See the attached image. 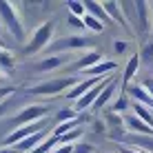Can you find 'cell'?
I'll return each instance as SVG.
<instances>
[{
  "label": "cell",
  "mask_w": 153,
  "mask_h": 153,
  "mask_svg": "<svg viewBox=\"0 0 153 153\" xmlns=\"http://www.w3.org/2000/svg\"><path fill=\"white\" fill-rule=\"evenodd\" d=\"M0 49H7V51H9V47H7V45H4V40H2V36H0Z\"/></svg>",
  "instance_id": "36"
},
{
  "label": "cell",
  "mask_w": 153,
  "mask_h": 153,
  "mask_svg": "<svg viewBox=\"0 0 153 153\" xmlns=\"http://www.w3.org/2000/svg\"><path fill=\"white\" fill-rule=\"evenodd\" d=\"M82 135H84V126H80V129H76V131H69V133H65V135H60V138H58V144H78Z\"/></svg>",
  "instance_id": "22"
},
{
  "label": "cell",
  "mask_w": 153,
  "mask_h": 153,
  "mask_svg": "<svg viewBox=\"0 0 153 153\" xmlns=\"http://www.w3.org/2000/svg\"><path fill=\"white\" fill-rule=\"evenodd\" d=\"M16 93H18L16 87H0V102L7 100V98H11V96H16Z\"/></svg>",
  "instance_id": "27"
},
{
  "label": "cell",
  "mask_w": 153,
  "mask_h": 153,
  "mask_svg": "<svg viewBox=\"0 0 153 153\" xmlns=\"http://www.w3.org/2000/svg\"><path fill=\"white\" fill-rule=\"evenodd\" d=\"M2 80H4V76H2V73H0V82H2Z\"/></svg>",
  "instance_id": "37"
},
{
  "label": "cell",
  "mask_w": 153,
  "mask_h": 153,
  "mask_svg": "<svg viewBox=\"0 0 153 153\" xmlns=\"http://www.w3.org/2000/svg\"><path fill=\"white\" fill-rule=\"evenodd\" d=\"M51 124H53V122H49V118H47V120H40V122H31V124H25V126H16L11 133L4 135L2 149H13V146L20 144L22 140H27V138H31V135L40 133V131H45L47 126H51Z\"/></svg>",
  "instance_id": "3"
},
{
  "label": "cell",
  "mask_w": 153,
  "mask_h": 153,
  "mask_svg": "<svg viewBox=\"0 0 153 153\" xmlns=\"http://www.w3.org/2000/svg\"><path fill=\"white\" fill-rule=\"evenodd\" d=\"M151 7H153V4H151Z\"/></svg>",
  "instance_id": "38"
},
{
  "label": "cell",
  "mask_w": 153,
  "mask_h": 153,
  "mask_svg": "<svg viewBox=\"0 0 153 153\" xmlns=\"http://www.w3.org/2000/svg\"><path fill=\"white\" fill-rule=\"evenodd\" d=\"M78 115H80V113H78L76 109H62V111L56 115L53 124H62V122H69V120H76Z\"/></svg>",
  "instance_id": "23"
},
{
  "label": "cell",
  "mask_w": 153,
  "mask_h": 153,
  "mask_svg": "<svg viewBox=\"0 0 153 153\" xmlns=\"http://www.w3.org/2000/svg\"><path fill=\"white\" fill-rule=\"evenodd\" d=\"M67 7H69V13L76 16V18H82V16L87 13V7H84V2H78V0H71Z\"/></svg>",
  "instance_id": "24"
},
{
  "label": "cell",
  "mask_w": 153,
  "mask_h": 153,
  "mask_svg": "<svg viewBox=\"0 0 153 153\" xmlns=\"http://www.w3.org/2000/svg\"><path fill=\"white\" fill-rule=\"evenodd\" d=\"M140 60H144V62L153 60V42H149V45H144V49L140 51Z\"/></svg>",
  "instance_id": "26"
},
{
  "label": "cell",
  "mask_w": 153,
  "mask_h": 153,
  "mask_svg": "<svg viewBox=\"0 0 153 153\" xmlns=\"http://www.w3.org/2000/svg\"><path fill=\"white\" fill-rule=\"evenodd\" d=\"M82 22H84V29H87L89 33H102V31H104V25L100 22L98 18L89 16V13H84V16H82Z\"/></svg>",
  "instance_id": "21"
},
{
  "label": "cell",
  "mask_w": 153,
  "mask_h": 153,
  "mask_svg": "<svg viewBox=\"0 0 153 153\" xmlns=\"http://www.w3.org/2000/svg\"><path fill=\"white\" fill-rule=\"evenodd\" d=\"M11 98H16V96H11ZM11 98H7V100H2V102H0V118L9 111V107H11Z\"/></svg>",
  "instance_id": "30"
},
{
  "label": "cell",
  "mask_w": 153,
  "mask_h": 153,
  "mask_svg": "<svg viewBox=\"0 0 153 153\" xmlns=\"http://www.w3.org/2000/svg\"><path fill=\"white\" fill-rule=\"evenodd\" d=\"M113 49H115V53H124V51L129 49V45L122 42V40H115V42H113Z\"/></svg>",
  "instance_id": "31"
},
{
  "label": "cell",
  "mask_w": 153,
  "mask_h": 153,
  "mask_svg": "<svg viewBox=\"0 0 153 153\" xmlns=\"http://www.w3.org/2000/svg\"><path fill=\"white\" fill-rule=\"evenodd\" d=\"M131 104H133V102H131V98L126 96V91H122V93H118L115 102L111 104V113H118V115H120V113H124Z\"/></svg>",
  "instance_id": "20"
},
{
  "label": "cell",
  "mask_w": 153,
  "mask_h": 153,
  "mask_svg": "<svg viewBox=\"0 0 153 153\" xmlns=\"http://www.w3.org/2000/svg\"><path fill=\"white\" fill-rule=\"evenodd\" d=\"M118 84H120V78L118 76H113L111 80L107 82V87L102 89V93L98 96V100L93 102V107H91V111H102L104 107H107L109 102H111V98L115 96V91H118Z\"/></svg>",
  "instance_id": "10"
},
{
  "label": "cell",
  "mask_w": 153,
  "mask_h": 153,
  "mask_svg": "<svg viewBox=\"0 0 153 153\" xmlns=\"http://www.w3.org/2000/svg\"><path fill=\"white\" fill-rule=\"evenodd\" d=\"M126 91V96H129L131 100H133V102H138V104H144L146 109H153V98L149 96V93H146V89L144 87H129V89H124Z\"/></svg>",
  "instance_id": "14"
},
{
  "label": "cell",
  "mask_w": 153,
  "mask_h": 153,
  "mask_svg": "<svg viewBox=\"0 0 153 153\" xmlns=\"http://www.w3.org/2000/svg\"><path fill=\"white\" fill-rule=\"evenodd\" d=\"M67 62V58L65 56H49V58H45V60L40 62L38 67H36V71H40V73H45V71H53L58 69V67H62Z\"/></svg>",
  "instance_id": "17"
},
{
  "label": "cell",
  "mask_w": 153,
  "mask_h": 153,
  "mask_svg": "<svg viewBox=\"0 0 153 153\" xmlns=\"http://www.w3.org/2000/svg\"><path fill=\"white\" fill-rule=\"evenodd\" d=\"M0 27L7 29L16 42L25 40V27H22V20H20V13H18V4L0 0Z\"/></svg>",
  "instance_id": "1"
},
{
  "label": "cell",
  "mask_w": 153,
  "mask_h": 153,
  "mask_svg": "<svg viewBox=\"0 0 153 153\" xmlns=\"http://www.w3.org/2000/svg\"><path fill=\"white\" fill-rule=\"evenodd\" d=\"M87 47H91V40L87 36H65V38L53 40L47 47V51H49V56H56L60 51H80V49H87Z\"/></svg>",
  "instance_id": "5"
},
{
  "label": "cell",
  "mask_w": 153,
  "mask_h": 153,
  "mask_svg": "<svg viewBox=\"0 0 153 153\" xmlns=\"http://www.w3.org/2000/svg\"><path fill=\"white\" fill-rule=\"evenodd\" d=\"M140 53H133L126 60V65H124V73H122V78H120V82H122V87L124 89H129L131 87V80L135 78V73H138V69H140Z\"/></svg>",
  "instance_id": "12"
},
{
  "label": "cell",
  "mask_w": 153,
  "mask_h": 153,
  "mask_svg": "<svg viewBox=\"0 0 153 153\" xmlns=\"http://www.w3.org/2000/svg\"><path fill=\"white\" fill-rule=\"evenodd\" d=\"M93 131H96V133H104V131H107V126H104L102 120H93Z\"/></svg>",
  "instance_id": "32"
},
{
  "label": "cell",
  "mask_w": 153,
  "mask_h": 153,
  "mask_svg": "<svg viewBox=\"0 0 153 153\" xmlns=\"http://www.w3.org/2000/svg\"><path fill=\"white\" fill-rule=\"evenodd\" d=\"M53 31H56V22L53 20H47V22L38 25L36 31H33V36H31V40L22 47V53L25 56H36V53H40L42 49H47V47L51 45Z\"/></svg>",
  "instance_id": "2"
},
{
  "label": "cell",
  "mask_w": 153,
  "mask_h": 153,
  "mask_svg": "<svg viewBox=\"0 0 153 153\" xmlns=\"http://www.w3.org/2000/svg\"><path fill=\"white\" fill-rule=\"evenodd\" d=\"M0 153H18L16 149H2V146H0Z\"/></svg>",
  "instance_id": "35"
},
{
  "label": "cell",
  "mask_w": 153,
  "mask_h": 153,
  "mask_svg": "<svg viewBox=\"0 0 153 153\" xmlns=\"http://www.w3.org/2000/svg\"><path fill=\"white\" fill-rule=\"evenodd\" d=\"M67 25H69L71 29H84L82 18H76V16H71V13H69V18H67Z\"/></svg>",
  "instance_id": "28"
},
{
  "label": "cell",
  "mask_w": 153,
  "mask_h": 153,
  "mask_svg": "<svg viewBox=\"0 0 153 153\" xmlns=\"http://www.w3.org/2000/svg\"><path fill=\"white\" fill-rule=\"evenodd\" d=\"M135 4V31L149 33L151 31V4L149 2H133Z\"/></svg>",
  "instance_id": "7"
},
{
  "label": "cell",
  "mask_w": 153,
  "mask_h": 153,
  "mask_svg": "<svg viewBox=\"0 0 153 153\" xmlns=\"http://www.w3.org/2000/svg\"><path fill=\"white\" fill-rule=\"evenodd\" d=\"M109 80H111V76H109L107 80H102V82L98 84V87H93L91 91H87V93H84V96H82V98H80V100H78V102H76V107H73V109H76L78 113H87L89 109L93 107V102H96V100H98V96H100V93H102V89L107 87V82H109Z\"/></svg>",
  "instance_id": "8"
},
{
  "label": "cell",
  "mask_w": 153,
  "mask_h": 153,
  "mask_svg": "<svg viewBox=\"0 0 153 153\" xmlns=\"http://www.w3.org/2000/svg\"><path fill=\"white\" fill-rule=\"evenodd\" d=\"M51 113L49 107H45V104H25L22 111L13 115V122L16 126H25V124H31V122H40V120H47Z\"/></svg>",
  "instance_id": "6"
},
{
  "label": "cell",
  "mask_w": 153,
  "mask_h": 153,
  "mask_svg": "<svg viewBox=\"0 0 153 153\" xmlns=\"http://www.w3.org/2000/svg\"><path fill=\"white\" fill-rule=\"evenodd\" d=\"M98 62H102V53H100V51H89V53H84L80 60L76 62V65H73V71L76 73H82V71H87V69H91V67H96Z\"/></svg>",
  "instance_id": "13"
},
{
  "label": "cell",
  "mask_w": 153,
  "mask_h": 153,
  "mask_svg": "<svg viewBox=\"0 0 153 153\" xmlns=\"http://www.w3.org/2000/svg\"><path fill=\"white\" fill-rule=\"evenodd\" d=\"M73 146L76 144H58L51 153H73Z\"/></svg>",
  "instance_id": "29"
},
{
  "label": "cell",
  "mask_w": 153,
  "mask_h": 153,
  "mask_svg": "<svg viewBox=\"0 0 153 153\" xmlns=\"http://www.w3.org/2000/svg\"><path fill=\"white\" fill-rule=\"evenodd\" d=\"M78 84L76 78H56V80H47V82H40V84H33V87L25 89V93L29 96H58V93L67 91V89H73Z\"/></svg>",
  "instance_id": "4"
},
{
  "label": "cell",
  "mask_w": 153,
  "mask_h": 153,
  "mask_svg": "<svg viewBox=\"0 0 153 153\" xmlns=\"http://www.w3.org/2000/svg\"><path fill=\"white\" fill-rule=\"evenodd\" d=\"M122 153H144V151H140V149H133V146H124Z\"/></svg>",
  "instance_id": "34"
},
{
  "label": "cell",
  "mask_w": 153,
  "mask_h": 153,
  "mask_svg": "<svg viewBox=\"0 0 153 153\" xmlns=\"http://www.w3.org/2000/svg\"><path fill=\"white\" fill-rule=\"evenodd\" d=\"M102 80H107V78H84V80H78V84L73 89L67 91V100H73V102H78L87 91H91L93 87H98Z\"/></svg>",
  "instance_id": "9"
},
{
  "label": "cell",
  "mask_w": 153,
  "mask_h": 153,
  "mask_svg": "<svg viewBox=\"0 0 153 153\" xmlns=\"http://www.w3.org/2000/svg\"><path fill=\"white\" fill-rule=\"evenodd\" d=\"M131 109H133V115H135V118H140L144 124L153 126V111H151V109H146L144 104H138V102L131 104Z\"/></svg>",
  "instance_id": "19"
},
{
  "label": "cell",
  "mask_w": 153,
  "mask_h": 153,
  "mask_svg": "<svg viewBox=\"0 0 153 153\" xmlns=\"http://www.w3.org/2000/svg\"><path fill=\"white\" fill-rule=\"evenodd\" d=\"M84 7H87V13L89 16H93V18H98L102 25H107L109 20V16H107V11H104V7H102V2H84Z\"/></svg>",
  "instance_id": "18"
},
{
  "label": "cell",
  "mask_w": 153,
  "mask_h": 153,
  "mask_svg": "<svg viewBox=\"0 0 153 153\" xmlns=\"http://www.w3.org/2000/svg\"><path fill=\"white\" fill-rule=\"evenodd\" d=\"M124 129H129L131 135H153V126L144 124L140 118H135L133 113L124 118Z\"/></svg>",
  "instance_id": "11"
},
{
  "label": "cell",
  "mask_w": 153,
  "mask_h": 153,
  "mask_svg": "<svg viewBox=\"0 0 153 153\" xmlns=\"http://www.w3.org/2000/svg\"><path fill=\"white\" fill-rule=\"evenodd\" d=\"M102 7H104V11H107V16L111 20H115L118 25H122V27L126 29V31H131V27H129V20L122 16V7H120L118 2H102Z\"/></svg>",
  "instance_id": "16"
},
{
  "label": "cell",
  "mask_w": 153,
  "mask_h": 153,
  "mask_svg": "<svg viewBox=\"0 0 153 153\" xmlns=\"http://www.w3.org/2000/svg\"><path fill=\"white\" fill-rule=\"evenodd\" d=\"M73 153H96V146L89 144V142H78L76 146H73Z\"/></svg>",
  "instance_id": "25"
},
{
  "label": "cell",
  "mask_w": 153,
  "mask_h": 153,
  "mask_svg": "<svg viewBox=\"0 0 153 153\" xmlns=\"http://www.w3.org/2000/svg\"><path fill=\"white\" fill-rule=\"evenodd\" d=\"M126 144H133V149H140L144 153H153V135H124Z\"/></svg>",
  "instance_id": "15"
},
{
  "label": "cell",
  "mask_w": 153,
  "mask_h": 153,
  "mask_svg": "<svg viewBox=\"0 0 153 153\" xmlns=\"http://www.w3.org/2000/svg\"><path fill=\"white\" fill-rule=\"evenodd\" d=\"M142 87L146 89V93H149V96L153 98V78H146L144 82H142Z\"/></svg>",
  "instance_id": "33"
}]
</instances>
